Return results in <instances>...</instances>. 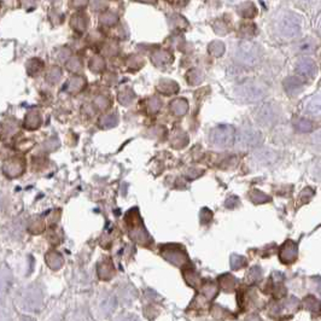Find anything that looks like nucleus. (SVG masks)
I'll return each instance as SVG.
<instances>
[{
  "mask_svg": "<svg viewBox=\"0 0 321 321\" xmlns=\"http://www.w3.org/2000/svg\"><path fill=\"white\" fill-rule=\"evenodd\" d=\"M5 172L7 175H11V177H16V175L21 174L22 170H23V165L18 162V160H10L6 163V165L4 167Z\"/></svg>",
  "mask_w": 321,
  "mask_h": 321,
  "instance_id": "nucleus-9",
  "label": "nucleus"
},
{
  "mask_svg": "<svg viewBox=\"0 0 321 321\" xmlns=\"http://www.w3.org/2000/svg\"><path fill=\"white\" fill-rule=\"evenodd\" d=\"M133 98H134V95H133L129 90L122 91V92H120V95H118V100H120L121 104H123V105L130 104L133 100Z\"/></svg>",
  "mask_w": 321,
  "mask_h": 321,
  "instance_id": "nucleus-15",
  "label": "nucleus"
},
{
  "mask_svg": "<svg viewBox=\"0 0 321 321\" xmlns=\"http://www.w3.org/2000/svg\"><path fill=\"white\" fill-rule=\"evenodd\" d=\"M105 6H107L105 0H92V7L95 10H103Z\"/></svg>",
  "mask_w": 321,
  "mask_h": 321,
  "instance_id": "nucleus-20",
  "label": "nucleus"
},
{
  "mask_svg": "<svg viewBox=\"0 0 321 321\" xmlns=\"http://www.w3.org/2000/svg\"><path fill=\"white\" fill-rule=\"evenodd\" d=\"M87 16L82 14L74 15L73 19H71V26L75 31L78 32H83L87 27Z\"/></svg>",
  "mask_w": 321,
  "mask_h": 321,
  "instance_id": "nucleus-8",
  "label": "nucleus"
},
{
  "mask_svg": "<svg viewBox=\"0 0 321 321\" xmlns=\"http://www.w3.org/2000/svg\"><path fill=\"white\" fill-rule=\"evenodd\" d=\"M258 137L257 134H255L254 132H241L237 133V140L236 143L241 144V146H251V145H255L257 143Z\"/></svg>",
  "mask_w": 321,
  "mask_h": 321,
  "instance_id": "nucleus-5",
  "label": "nucleus"
},
{
  "mask_svg": "<svg viewBox=\"0 0 321 321\" xmlns=\"http://www.w3.org/2000/svg\"><path fill=\"white\" fill-rule=\"evenodd\" d=\"M302 29L301 17L295 14H285L278 22V32L281 36L286 39L295 38Z\"/></svg>",
  "mask_w": 321,
  "mask_h": 321,
  "instance_id": "nucleus-2",
  "label": "nucleus"
},
{
  "mask_svg": "<svg viewBox=\"0 0 321 321\" xmlns=\"http://www.w3.org/2000/svg\"><path fill=\"white\" fill-rule=\"evenodd\" d=\"M296 73L300 78H302L303 80H310L315 76L317 74V65L313 61L310 59H302L297 63L296 66Z\"/></svg>",
  "mask_w": 321,
  "mask_h": 321,
  "instance_id": "nucleus-3",
  "label": "nucleus"
},
{
  "mask_svg": "<svg viewBox=\"0 0 321 321\" xmlns=\"http://www.w3.org/2000/svg\"><path fill=\"white\" fill-rule=\"evenodd\" d=\"M118 117L116 113H110V115H105L100 118L99 125L102 128H111L113 126L117 125Z\"/></svg>",
  "mask_w": 321,
  "mask_h": 321,
  "instance_id": "nucleus-10",
  "label": "nucleus"
},
{
  "mask_svg": "<svg viewBox=\"0 0 321 321\" xmlns=\"http://www.w3.org/2000/svg\"><path fill=\"white\" fill-rule=\"evenodd\" d=\"M66 68H68L70 71H79L81 70V68H82V63H81L79 58L73 57V58H70L68 62H66Z\"/></svg>",
  "mask_w": 321,
  "mask_h": 321,
  "instance_id": "nucleus-16",
  "label": "nucleus"
},
{
  "mask_svg": "<svg viewBox=\"0 0 321 321\" xmlns=\"http://www.w3.org/2000/svg\"><path fill=\"white\" fill-rule=\"evenodd\" d=\"M62 76V71L61 69L57 68V66H53L52 69H50V71H48V80L50 81V82H58L59 79H61Z\"/></svg>",
  "mask_w": 321,
  "mask_h": 321,
  "instance_id": "nucleus-17",
  "label": "nucleus"
},
{
  "mask_svg": "<svg viewBox=\"0 0 321 321\" xmlns=\"http://www.w3.org/2000/svg\"><path fill=\"white\" fill-rule=\"evenodd\" d=\"M210 140L216 146H232L237 140V130L231 125H219L211 129Z\"/></svg>",
  "mask_w": 321,
  "mask_h": 321,
  "instance_id": "nucleus-1",
  "label": "nucleus"
},
{
  "mask_svg": "<svg viewBox=\"0 0 321 321\" xmlns=\"http://www.w3.org/2000/svg\"><path fill=\"white\" fill-rule=\"evenodd\" d=\"M170 56L164 51H159L157 53H155V56L152 57V61L157 64V65H164L169 62Z\"/></svg>",
  "mask_w": 321,
  "mask_h": 321,
  "instance_id": "nucleus-13",
  "label": "nucleus"
},
{
  "mask_svg": "<svg viewBox=\"0 0 321 321\" xmlns=\"http://www.w3.org/2000/svg\"><path fill=\"white\" fill-rule=\"evenodd\" d=\"M169 1H172V2H179V1H181V0H169Z\"/></svg>",
  "mask_w": 321,
  "mask_h": 321,
  "instance_id": "nucleus-24",
  "label": "nucleus"
},
{
  "mask_svg": "<svg viewBox=\"0 0 321 321\" xmlns=\"http://www.w3.org/2000/svg\"><path fill=\"white\" fill-rule=\"evenodd\" d=\"M87 1L88 0H74V5H75L76 7H83L86 6Z\"/></svg>",
  "mask_w": 321,
  "mask_h": 321,
  "instance_id": "nucleus-22",
  "label": "nucleus"
},
{
  "mask_svg": "<svg viewBox=\"0 0 321 321\" xmlns=\"http://www.w3.org/2000/svg\"><path fill=\"white\" fill-rule=\"evenodd\" d=\"M26 127L29 129H36L41 123V116L38 111H31L26 117Z\"/></svg>",
  "mask_w": 321,
  "mask_h": 321,
  "instance_id": "nucleus-7",
  "label": "nucleus"
},
{
  "mask_svg": "<svg viewBox=\"0 0 321 321\" xmlns=\"http://www.w3.org/2000/svg\"><path fill=\"white\" fill-rule=\"evenodd\" d=\"M95 104L99 109H107L109 107V100L105 97H98L95 100Z\"/></svg>",
  "mask_w": 321,
  "mask_h": 321,
  "instance_id": "nucleus-19",
  "label": "nucleus"
},
{
  "mask_svg": "<svg viewBox=\"0 0 321 321\" xmlns=\"http://www.w3.org/2000/svg\"><path fill=\"white\" fill-rule=\"evenodd\" d=\"M320 32H321V24H320Z\"/></svg>",
  "mask_w": 321,
  "mask_h": 321,
  "instance_id": "nucleus-25",
  "label": "nucleus"
},
{
  "mask_svg": "<svg viewBox=\"0 0 321 321\" xmlns=\"http://www.w3.org/2000/svg\"><path fill=\"white\" fill-rule=\"evenodd\" d=\"M46 261H48V266H50L51 268L53 267V263H58L59 266H62V263H63V258L61 257V255H59L58 253H50L48 256H46Z\"/></svg>",
  "mask_w": 321,
  "mask_h": 321,
  "instance_id": "nucleus-18",
  "label": "nucleus"
},
{
  "mask_svg": "<svg viewBox=\"0 0 321 321\" xmlns=\"http://www.w3.org/2000/svg\"><path fill=\"white\" fill-rule=\"evenodd\" d=\"M118 321H140V320L138 319L137 317H133V315H128V317L122 318V319H120Z\"/></svg>",
  "mask_w": 321,
  "mask_h": 321,
  "instance_id": "nucleus-23",
  "label": "nucleus"
},
{
  "mask_svg": "<svg viewBox=\"0 0 321 321\" xmlns=\"http://www.w3.org/2000/svg\"><path fill=\"white\" fill-rule=\"evenodd\" d=\"M86 85V80L81 76H74L69 79L68 82L65 83V91L69 93H78L83 90Z\"/></svg>",
  "mask_w": 321,
  "mask_h": 321,
  "instance_id": "nucleus-6",
  "label": "nucleus"
},
{
  "mask_svg": "<svg viewBox=\"0 0 321 321\" xmlns=\"http://www.w3.org/2000/svg\"><path fill=\"white\" fill-rule=\"evenodd\" d=\"M116 22H117V16L112 14V12H107V14H104L100 17V23L103 26H113Z\"/></svg>",
  "mask_w": 321,
  "mask_h": 321,
  "instance_id": "nucleus-14",
  "label": "nucleus"
},
{
  "mask_svg": "<svg viewBox=\"0 0 321 321\" xmlns=\"http://www.w3.org/2000/svg\"><path fill=\"white\" fill-rule=\"evenodd\" d=\"M239 57L244 63L253 64L258 59V48L257 46L251 43L241 44L239 48Z\"/></svg>",
  "mask_w": 321,
  "mask_h": 321,
  "instance_id": "nucleus-4",
  "label": "nucleus"
},
{
  "mask_svg": "<svg viewBox=\"0 0 321 321\" xmlns=\"http://www.w3.org/2000/svg\"><path fill=\"white\" fill-rule=\"evenodd\" d=\"M313 48H314V44L310 43V41H305V43H303L302 45H301L300 50L302 51V52H309V51H313Z\"/></svg>",
  "mask_w": 321,
  "mask_h": 321,
  "instance_id": "nucleus-21",
  "label": "nucleus"
},
{
  "mask_svg": "<svg viewBox=\"0 0 321 321\" xmlns=\"http://www.w3.org/2000/svg\"><path fill=\"white\" fill-rule=\"evenodd\" d=\"M104 66H105V62L102 57H93V58L91 59L90 68L92 69L93 71H96V73L102 71L103 69H104Z\"/></svg>",
  "mask_w": 321,
  "mask_h": 321,
  "instance_id": "nucleus-11",
  "label": "nucleus"
},
{
  "mask_svg": "<svg viewBox=\"0 0 321 321\" xmlns=\"http://www.w3.org/2000/svg\"><path fill=\"white\" fill-rule=\"evenodd\" d=\"M187 110V103L185 100H175L172 103V111L177 115H182Z\"/></svg>",
  "mask_w": 321,
  "mask_h": 321,
  "instance_id": "nucleus-12",
  "label": "nucleus"
}]
</instances>
